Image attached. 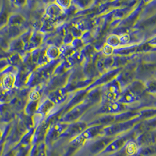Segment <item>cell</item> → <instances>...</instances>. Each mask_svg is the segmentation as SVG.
<instances>
[{
    "label": "cell",
    "mask_w": 156,
    "mask_h": 156,
    "mask_svg": "<svg viewBox=\"0 0 156 156\" xmlns=\"http://www.w3.org/2000/svg\"><path fill=\"white\" fill-rule=\"evenodd\" d=\"M109 142V140L108 139H101L98 142H95L90 147L91 151L94 153L100 151L101 150H102L104 147H106L107 144H108Z\"/></svg>",
    "instance_id": "obj_1"
},
{
    "label": "cell",
    "mask_w": 156,
    "mask_h": 156,
    "mask_svg": "<svg viewBox=\"0 0 156 156\" xmlns=\"http://www.w3.org/2000/svg\"><path fill=\"white\" fill-rule=\"evenodd\" d=\"M85 125L81 123L75 124L67 129V132H66V135L70 136L76 135L82 132L84 130V129H85Z\"/></svg>",
    "instance_id": "obj_2"
},
{
    "label": "cell",
    "mask_w": 156,
    "mask_h": 156,
    "mask_svg": "<svg viewBox=\"0 0 156 156\" xmlns=\"http://www.w3.org/2000/svg\"><path fill=\"white\" fill-rule=\"evenodd\" d=\"M156 141V135H153L151 133H147L146 135H144L141 139V143L142 144H144L147 145L152 144L154 143Z\"/></svg>",
    "instance_id": "obj_3"
},
{
    "label": "cell",
    "mask_w": 156,
    "mask_h": 156,
    "mask_svg": "<svg viewBox=\"0 0 156 156\" xmlns=\"http://www.w3.org/2000/svg\"><path fill=\"white\" fill-rule=\"evenodd\" d=\"M14 77L12 74H8L5 76L2 80L3 85L4 87V88H6V89L11 88L14 84Z\"/></svg>",
    "instance_id": "obj_4"
},
{
    "label": "cell",
    "mask_w": 156,
    "mask_h": 156,
    "mask_svg": "<svg viewBox=\"0 0 156 156\" xmlns=\"http://www.w3.org/2000/svg\"><path fill=\"white\" fill-rule=\"evenodd\" d=\"M48 14L51 16H57L58 15L61 14V10L57 5L53 4L52 5L50 6L49 8L48 9Z\"/></svg>",
    "instance_id": "obj_5"
},
{
    "label": "cell",
    "mask_w": 156,
    "mask_h": 156,
    "mask_svg": "<svg viewBox=\"0 0 156 156\" xmlns=\"http://www.w3.org/2000/svg\"><path fill=\"white\" fill-rule=\"evenodd\" d=\"M59 51L56 47H50L47 51H46V56L50 58H55L57 57L58 55Z\"/></svg>",
    "instance_id": "obj_6"
},
{
    "label": "cell",
    "mask_w": 156,
    "mask_h": 156,
    "mask_svg": "<svg viewBox=\"0 0 156 156\" xmlns=\"http://www.w3.org/2000/svg\"><path fill=\"white\" fill-rule=\"evenodd\" d=\"M52 107V104L51 102H50L49 101H46L42 104L41 107L39 108V111H41L42 112H45L48 111L50 107Z\"/></svg>",
    "instance_id": "obj_7"
},
{
    "label": "cell",
    "mask_w": 156,
    "mask_h": 156,
    "mask_svg": "<svg viewBox=\"0 0 156 156\" xmlns=\"http://www.w3.org/2000/svg\"><path fill=\"white\" fill-rule=\"evenodd\" d=\"M112 49L109 45L105 46V47H104V48H103V52L106 55H110L112 53Z\"/></svg>",
    "instance_id": "obj_8"
},
{
    "label": "cell",
    "mask_w": 156,
    "mask_h": 156,
    "mask_svg": "<svg viewBox=\"0 0 156 156\" xmlns=\"http://www.w3.org/2000/svg\"><path fill=\"white\" fill-rule=\"evenodd\" d=\"M30 98L33 101H36L39 98V94L37 91H33L30 94Z\"/></svg>",
    "instance_id": "obj_9"
},
{
    "label": "cell",
    "mask_w": 156,
    "mask_h": 156,
    "mask_svg": "<svg viewBox=\"0 0 156 156\" xmlns=\"http://www.w3.org/2000/svg\"><path fill=\"white\" fill-rule=\"evenodd\" d=\"M57 2L59 5L63 8H67L69 7V4L70 3V2L68 1H57Z\"/></svg>",
    "instance_id": "obj_10"
},
{
    "label": "cell",
    "mask_w": 156,
    "mask_h": 156,
    "mask_svg": "<svg viewBox=\"0 0 156 156\" xmlns=\"http://www.w3.org/2000/svg\"><path fill=\"white\" fill-rule=\"evenodd\" d=\"M4 156H13V155L12 154V153H9L6 154L5 155H4Z\"/></svg>",
    "instance_id": "obj_11"
}]
</instances>
